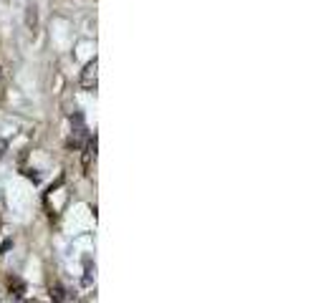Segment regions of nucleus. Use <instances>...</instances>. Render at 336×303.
I'll return each mask as SVG.
<instances>
[{"label": "nucleus", "mask_w": 336, "mask_h": 303, "mask_svg": "<svg viewBox=\"0 0 336 303\" xmlns=\"http://www.w3.org/2000/svg\"><path fill=\"white\" fill-rule=\"evenodd\" d=\"M25 25L31 31H36V25H38V13H36V8H28V13H25Z\"/></svg>", "instance_id": "nucleus-3"}, {"label": "nucleus", "mask_w": 336, "mask_h": 303, "mask_svg": "<svg viewBox=\"0 0 336 303\" xmlns=\"http://www.w3.org/2000/svg\"><path fill=\"white\" fill-rule=\"evenodd\" d=\"M96 84H99V61H89L86 68H83L81 73V89H86V91H96Z\"/></svg>", "instance_id": "nucleus-1"}, {"label": "nucleus", "mask_w": 336, "mask_h": 303, "mask_svg": "<svg viewBox=\"0 0 336 303\" xmlns=\"http://www.w3.org/2000/svg\"><path fill=\"white\" fill-rule=\"evenodd\" d=\"M25 177L31 180V182H41V175H36L33 170H31V172H25Z\"/></svg>", "instance_id": "nucleus-5"}, {"label": "nucleus", "mask_w": 336, "mask_h": 303, "mask_svg": "<svg viewBox=\"0 0 336 303\" xmlns=\"http://www.w3.org/2000/svg\"><path fill=\"white\" fill-rule=\"evenodd\" d=\"M48 293H51V301H53V303H68V301H71L68 291H66L61 283H51V286H48Z\"/></svg>", "instance_id": "nucleus-2"}, {"label": "nucleus", "mask_w": 336, "mask_h": 303, "mask_svg": "<svg viewBox=\"0 0 336 303\" xmlns=\"http://www.w3.org/2000/svg\"><path fill=\"white\" fill-rule=\"evenodd\" d=\"M25 293V283L20 278H10V296H23Z\"/></svg>", "instance_id": "nucleus-4"}]
</instances>
